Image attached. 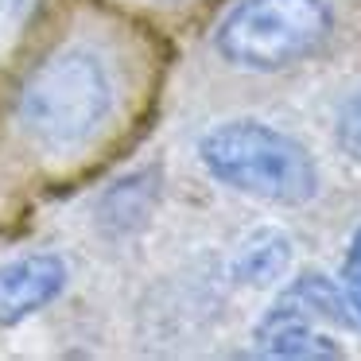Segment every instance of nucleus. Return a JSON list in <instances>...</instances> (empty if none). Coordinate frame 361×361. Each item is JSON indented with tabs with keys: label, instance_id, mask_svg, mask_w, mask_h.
Instances as JSON below:
<instances>
[{
	"label": "nucleus",
	"instance_id": "5",
	"mask_svg": "<svg viewBox=\"0 0 361 361\" xmlns=\"http://www.w3.org/2000/svg\"><path fill=\"white\" fill-rule=\"evenodd\" d=\"M252 338L272 357H342V345L326 330H319V322L311 314L295 311V307L280 303V299L257 322V334Z\"/></svg>",
	"mask_w": 361,
	"mask_h": 361
},
{
	"label": "nucleus",
	"instance_id": "8",
	"mask_svg": "<svg viewBox=\"0 0 361 361\" xmlns=\"http://www.w3.org/2000/svg\"><path fill=\"white\" fill-rule=\"evenodd\" d=\"M43 0H0V66L12 63L20 43L27 39Z\"/></svg>",
	"mask_w": 361,
	"mask_h": 361
},
{
	"label": "nucleus",
	"instance_id": "10",
	"mask_svg": "<svg viewBox=\"0 0 361 361\" xmlns=\"http://www.w3.org/2000/svg\"><path fill=\"white\" fill-rule=\"evenodd\" d=\"M342 288L350 299L353 314L361 319V229L350 237V249H345V264H342Z\"/></svg>",
	"mask_w": 361,
	"mask_h": 361
},
{
	"label": "nucleus",
	"instance_id": "7",
	"mask_svg": "<svg viewBox=\"0 0 361 361\" xmlns=\"http://www.w3.org/2000/svg\"><path fill=\"white\" fill-rule=\"evenodd\" d=\"M288 268H291V241L283 229L272 226L249 233L233 257V276L249 288H272Z\"/></svg>",
	"mask_w": 361,
	"mask_h": 361
},
{
	"label": "nucleus",
	"instance_id": "4",
	"mask_svg": "<svg viewBox=\"0 0 361 361\" xmlns=\"http://www.w3.org/2000/svg\"><path fill=\"white\" fill-rule=\"evenodd\" d=\"M71 283V268L59 252H20L0 260V326L39 314Z\"/></svg>",
	"mask_w": 361,
	"mask_h": 361
},
{
	"label": "nucleus",
	"instance_id": "1",
	"mask_svg": "<svg viewBox=\"0 0 361 361\" xmlns=\"http://www.w3.org/2000/svg\"><path fill=\"white\" fill-rule=\"evenodd\" d=\"M125 71L90 35H71L43 51L16 82L8 133L39 171H71L97 156L121 128Z\"/></svg>",
	"mask_w": 361,
	"mask_h": 361
},
{
	"label": "nucleus",
	"instance_id": "2",
	"mask_svg": "<svg viewBox=\"0 0 361 361\" xmlns=\"http://www.w3.org/2000/svg\"><path fill=\"white\" fill-rule=\"evenodd\" d=\"M206 175L272 206H307L319 195V164L291 133L268 121H221L198 140Z\"/></svg>",
	"mask_w": 361,
	"mask_h": 361
},
{
	"label": "nucleus",
	"instance_id": "3",
	"mask_svg": "<svg viewBox=\"0 0 361 361\" xmlns=\"http://www.w3.org/2000/svg\"><path fill=\"white\" fill-rule=\"evenodd\" d=\"M330 35V0H241L218 24L214 47L237 71L272 74L319 55Z\"/></svg>",
	"mask_w": 361,
	"mask_h": 361
},
{
	"label": "nucleus",
	"instance_id": "6",
	"mask_svg": "<svg viewBox=\"0 0 361 361\" xmlns=\"http://www.w3.org/2000/svg\"><path fill=\"white\" fill-rule=\"evenodd\" d=\"M280 303L295 307V311L311 314L314 322H326V326H342V330H357L361 319L353 314L350 299H345V288L319 272H303L280 291Z\"/></svg>",
	"mask_w": 361,
	"mask_h": 361
},
{
	"label": "nucleus",
	"instance_id": "11",
	"mask_svg": "<svg viewBox=\"0 0 361 361\" xmlns=\"http://www.w3.org/2000/svg\"><path fill=\"white\" fill-rule=\"evenodd\" d=\"M159 4H183V0H159Z\"/></svg>",
	"mask_w": 361,
	"mask_h": 361
},
{
	"label": "nucleus",
	"instance_id": "9",
	"mask_svg": "<svg viewBox=\"0 0 361 361\" xmlns=\"http://www.w3.org/2000/svg\"><path fill=\"white\" fill-rule=\"evenodd\" d=\"M334 140H338V148H342L353 164H361V90L342 105V113H338Z\"/></svg>",
	"mask_w": 361,
	"mask_h": 361
}]
</instances>
